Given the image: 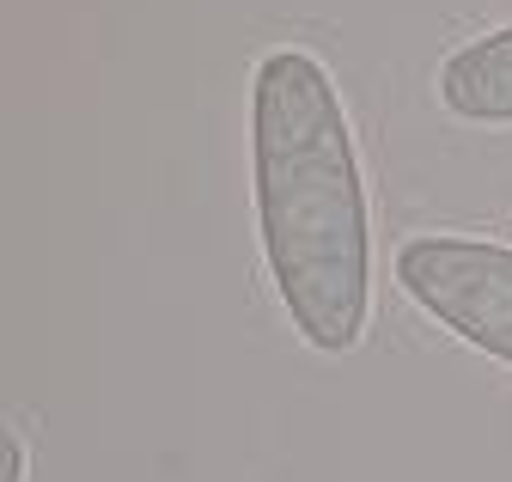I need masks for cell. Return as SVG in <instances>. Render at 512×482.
<instances>
[{
	"instance_id": "3957f363",
	"label": "cell",
	"mask_w": 512,
	"mask_h": 482,
	"mask_svg": "<svg viewBox=\"0 0 512 482\" xmlns=\"http://www.w3.org/2000/svg\"><path fill=\"white\" fill-rule=\"evenodd\" d=\"M439 104L458 123L482 129H512V25L464 43L458 55H445L439 68Z\"/></svg>"
},
{
	"instance_id": "6da1fadb",
	"label": "cell",
	"mask_w": 512,
	"mask_h": 482,
	"mask_svg": "<svg viewBox=\"0 0 512 482\" xmlns=\"http://www.w3.org/2000/svg\"><path fill=\"white\" fill-rule=\"evenodd\" d=\"M256 238L281 312L317 354H348L372 318V208L330 68L269 49L250 80Z\"/></svg>"
},
{
	"instance_id": "277c9868",
	"label": "cell",
	"mask_w": 512,
	"mask_h": 482,
	"mask_svg": "<svg viewBox=\"0 0 512 482\" xmlns=\"http://www.w3.org/2000/svg\"><path fill=\"white\" fill-rule=\"evenodd\" d=\"M0 452H7V482H25V440L7 434V440H0Z\"/></svg>"
},
{
	"instance_id": "7a4b0ae2",
	"label": "cell",
	"mask_w": 512,
	"mask_h": 482,
	"mask_svg": "<svg viewBox=\"0 0 512 482\" xmlns=\"http://www.w3.org/2000/svg\"><path fill=\"white\" fill-rule=\"evenodd\" d=\"M397 287L476 354L512 367V245L421 232L397 245Z\"/></svg>"
}]
</instances>
